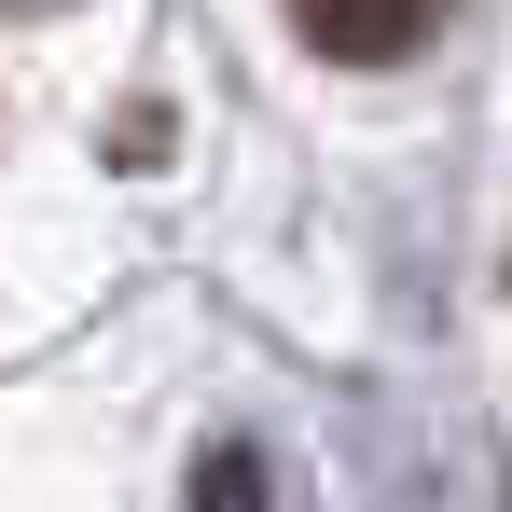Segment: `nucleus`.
<instances>
[{
	"label": "nucleus",
	"mask_w": 512,
	"mask_h": 512,
	"mask_svg": "<svg viewBox=\"0 0 512 512\" xmlns=\"http://www.w3.org/2000/svg\"><path fill=\"white\" fill-rule=\"evenodd\" d=\"M443 14H457V0H291V28H305L319 56H346V70H402Z\"/></svg>",
	"instance_id": "obj_1"
},
{
	"label": "nucleus",
	"mask_w": 512,
	"mask_h": 512,
	"mask_svg": "<svg viewBox=\"0 0 512 512\" xmlns=\"http://www.w3.org/2000/svg\"><path fill=\"white\" fill-rule=\"evenodd\" d=\"M194 512H277V499H263V457H250V443H208V457H194Z\"/></svg>",
	"instance_id": "obj_2"
}]
</instances>
